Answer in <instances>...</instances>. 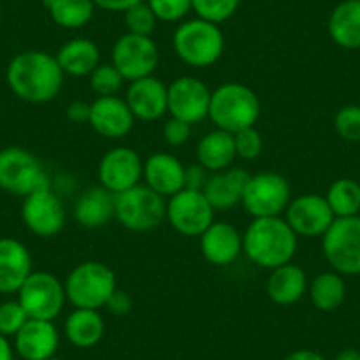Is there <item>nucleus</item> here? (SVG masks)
Instances as JSON below:
<instances>
[{
  "label": "nucleus",
  "mask_w": 360,
  "mask_h": 360,
  "mask_svg": "<svg viewBox=\"0 0 360 360\" xmlns=\"http://www.w3.org/2000/svg\"><path fill=\"white\" fill-rule=\"evenodd\" d=\"M64 76L57 58L43 50L22 51L11 58L6 71L13 94L32 105L53 101L60 94Z\"/></svg>",
  "instance_id": "f257e3e1"
},
{
  "label": "nucleus",
  "mask_w": 360,
  "mask_h": 360,
  "mask_svg": "<svg viewBox=\"0 0 360 360\" xmlns=\"http://www.w3.org/2000/svg\"><path fill=\"white\" fill-rule=\"evenodd\" d=\"M299 237L286 219L256 217L242 235V251L259 269H278L293 259Z\"/></svg>",
  "instance_id": "f03ea898"
},
{
  "label": "nucleus",
  "mask_w": 360,
  "mask_h": 360,
  "mask_svg": "<svg viewBox=\"0 0 360 360\" xmlns=\"http://www.w3.org/2000/svg\"><path fill=\"white\" fill-rule=\"evenodd\" d=\"M262 105L252 89L244 83L228 82L212 92L209 119L217 129L235 134L237 131L252 127L259 119Z\"/></svg>",
  "instance_id": "7ed1b4c3"
},
{
  "label": "nucleus",
  "mask_w": 360,
  "mask_h": 360,
  "mask_svg": "<svg viewBox=\"0 0 360 360\" xmlns=\"http://www.w3.org/2000/svg\"><path fill=\"white\" fill-rule=\"evenodd\" d=\"M64 288L75 309L99 311L117 290L115 272L101 262H83L69 272Z\"/></svg>",
  "instance_id": "20e7f679"
},
{
  "label": "nucleus",
  "mask_w": 360,
  "mask_h": 360,
  "mask_svg": "<svg viewBox=\"0 0 360 360\" xmlns=\"http://www.w3.org/2000/svg\"><path fill=\"white\" fill-rule=\"evenodd\" d=\"M173 50L184 64L193 68L214 65L224 51V36L219 25L195 18L180 23L173 34Z\"/></svg>",
  "instance_id": "39448f33"
},
{
  "label": "nucleus",
  "mask_w": 360,
  "mask_h": 360,
  "mask_svg": "<svg viewBox=\"0 0 360 360\" xmlns=\"http://www.w3.org/2000/svg\"><path fill=\"white\" fill-rule=\"evenodd\" d=\"M46 188H51L50 176L32 152L22 147L0 150V189L25 198Z\"/></svg>",
  "instance_id": "423d86ee"
},
{
  "label": "nucleus",
  "mask_w": 360,
  "mask_h": 360,
  "mask_svg": "<svg viewBox=\"0 0 360 360\" xmlns=\"http://www.w3.org/2000/svg\"><path fill=\"white\" fill-rule=\"evenodd\" d=\"M166 217L165 196L145 184L115 195V219L131 231H150Z\"/></svg>",
  "instance_id": "0eeeda50"
},
{
  "label": "nucleus",
  "mask_w": 360,
  "mask_h": 360,
  "mask_svg": "<svg viewBox=\"0 0 360 360\" xmlns=\"http://www.w3.org/2000/svg\"><path fill=\"white\" fill-rule=\"evenodd\" d=\"M325 259L341 276L360 274V216L335 217L321 237Z\"/></svg>",
  "instance_id": "6e6552de"
},
{
  "label": "nucleus",
  "mask_w": 360,
  "mask_h": 360,
  "mask_svg": "<svg viewBox=\"0 0 360 360\" xmlns=\"http://www.w3.org/2000/svg\"><path fill=\"white\" fill-rule=\"evenodd\" d=\"M292 202L288 180L274 172L251 175L242 195V207L252 219L281 216Z\"/></svg>",
  "instance_id": "1a4fd4ad"
},
{
  "label": "nucleus",
  "mask_w": 360,
  "mask_h": 360,
  "mask_svg": "<svg viewBox=\"0 0 360 360\" xmlns=\"http://www.w3.org/2000/svg\"><path fill=\"white\" fill-rule=\"evenodd\" d=\"M64 283L50 272H32L18 290V302L30 320L53 321L65 306Z\"/></svg>",
  "instance_id": "9d476101"
},
{
  "label": "nucleus",
  "mask_w": 360,
  "mask_h": 360,
  "mask_svg": "<svg viewBox=\"0 0 360 360\" xmlns=\"http://www.w3.org/2000/svg\"><path fill=\"white\" fill-rule=\"evenodd\" d=\"M214 212L205 195L195 189L184 188L166 203V219L184 237H200L214 223Z\"/></svg>",
  "instance_id": "9b49d317"
},
{
  "label": "nucleus",
  "mask_w": 360,
  "mask_h": 360,
  "mask_svg": "<svg viewBox=\"0 0 360 360\" xmlns=\"http://www.w3.org/2000/svg\"><path fill=\"white\" fill-rule=\"evenodd\" d=\"M112 64L126 82H136L154 75L159 64V50L150 36L127 32L113 44Z\"/></svg>",
  "instance_id": "f8f14e48"
},
{
  "label": "nucleus",
  "mask_w": 360,
  "mask_h": 360,
  "mask_svg": "<svg viewBox=\"0 0 360 360\" xmlns=\"http://www.w3.org/2000/svg\"><path fill=\"white\" fill-rule=\"evenodd\" d=\"M212 90L195 76H180L168 85V113L188 124L209 117Z\"/></svg>",
  "instance_id": "ddd939ff"
},
{
  "label": "nucleus",
  "mask_w": 360,
  "mask_h": 360,
  "mask_svg": "<svg viewBox=\"0 0 360 360\" xmlns=\"http://www.w3.org/2000/svg\"><path fill=\"white\" fill-rule=\"evenodd\" d=\"M99 186L113 195L127 191L143 179V161L131 147H115L106 152L98 166Z\"/></svg>",
  "instance_id": "4468645a"
},
{
  "label": "nucleus",
  "mask_w": 360,
  "mask_h": 360,
  "mask_svg": "<svg viewBox=\"0 0 360 360\" xmlns=\"http://www.w3.org/2000/svg\"><path fill=\"white\" fill-rule=\"evenodd\" d=\"M22 219L29 231L37 237H55L65 224L64 203L51 191V188L39 189L23 198Z\"/></svg>",
  "instance_id": "2eb2a0df"
},
{
  "label": "nucleus",
  "mask_w": 360,
  "mask_h": 360,
  "mask_svg": "<svg viewBox=\"0 0 360 360\" xmlns=\"http://www.w3.org/2000/svg\"><path fill=\"white\" fill-rule=\"evenodd\" d=\"M285 219L297 237H323L325 231L334 223L335 216L325 196L309 193L300 195L290 202L285 210Z\"/></svg>",
  "instance_id": "dca6fc26"
},
{
  "label": "nucleus",
  "mask_w": 360,
  "mask_h": 360,
  "mask_svg": "<svg viewBox=\"0 0 360 360\" xmlns=\"http://www.w3.org/2000/svg\"><path fill=\"white\" fill-rule=\"evenodd\" d=\"M124 99L134 119L143 122L162 119L168 112V86L154 75L131 82Z\"/></svg>",
  "instance_id": "f3484780"
},
{
  "label": "nucleus",
  "mask_w": 360,
  "mask_h": 360,
  "mask_svg": "<svg viewBox=\"0 0 360 360\" xmlns=\"http://www.w3.org/2000/svg\"><path fill=\"white\" fill-rule=\"evenodd\" d=\"M134 115L131 113L126 99L119 96L98 98L90 103L89 126L103 138H124L131 133L134 126Z\"/></svg>",
  "instance_id": "a211bd4d"
},
{
  "label": "nucleus",
  "mask_w": 360,
  "mask_h": 360,
  "mask_svg": "<svg viewBox=\"0 0 360 360\" xmlns=\"http://www.w3.org/2000/svg\"><path fill=\"white\" fill-rule=\"evenodd\" d=\"M200 251L203 258L216 266L231 265L240 256L242 233L230 223L214 221L200 235Z\"/></svg>",
  "instance_id": "6ab92c4d"
},
{
  "label": "nucleus",
  "mask_w": 360,
  "mask_h": 360,
  "mask_svg": "<svg viewBox=\"0 0 360 360\" xmlns=\"http://www.w3.org/2000/svg\"><path fill=\"white\" fill-rule=\"evenodd\" d=\"M32 274V256L23 242L11 237L0 238V293H18Z\"/></svg>",
  "instance_id": "aec40b11"
},
{
  "label": "nucleus",
  "mask_w": 360,
  "mask_h": 360,
  "mask_svg": "<svg viewBox=\"0 0 360 360\" xmlns=\"http://www.w3.org/2000/svg\"><path fill=\"white\" fill-rule=\"evenodd\" d=\"M60 342L53 321L29 320L15 335V352L23 360H48L55 356Z\"/></svg>",
  "instance_id": "412c9836"
},
{
  "label": "nucleus",
  "mask_w": 360,
  "mask_h": 360,
  "mask_svg": "<svg viewBox=\"0 0 360 360\" xmlns=\"http://www.w3.org/2000/svg\"><path fill=\"white\" fill-rule=\"evenodd\" d=\"M186 166L168 152H155L143 162L145 186L161 196H173L184 189Z\"/></svg>",
  "instance_id": "4be33fe9"
},
{
  "label": "nucleus",
  "mask_w": 360,
  "mask_h": 360,
  "mask_svg": "<svg viewBox=\"0 0 360 360\" xmlns=\"http://www.w3.org/2000/svg\"><path fill=\"white\" fill-rule=\"evenodd\" d=\"M249 173L242 168H228L223 172L210 173L203 195L214 210H230L242 202Z\"/></svg>",
  "instance_id": "5701e85b"
},
{
  "label": "nucleus",
  "mask_w": 360,
  "mask_h": 360,
  "mask_svg": "<svg viewBox=\"0 0 360 360\" xmlns=\"http://www.w3.org/2000/svg\"><path fill=\"white\" fill-rule=\"evenodd\" d=\"M76 223L83 228H103L115 217V195L103 186L89 188L78 196L72 209Z\"/></svg>",
  "instance_id": "b1692460"
},
{
  "label": "nucleus",
  "mask_w": 360,
  "mask_h": 360,
  "mask_svg": "<svg viewBox=\"0 0 360 360\" xmlns=\"http://www.w3.org/2000/svg\"><path fill=\"white\" fill-rule=\"evenodd\" d=\"M266 295L278 306H292L299 302L307 292V276L302 266L293 265L292 262L286 265L270 270L266 279Z\"/></svg>",
  "instance_id": "393cba45"
},
{
  "label": "nucleus",
  "mask_w": 360,
  "mask_h": 360,
  "mask_svg": "<svg viewBox=\"0 0 360 360\" xmlns=\"http://www.w3.org/2000/svg\"><path fill=\"white\" fill-rule=\"evenodd\" d=\"M62 72L69 76H90L99 64H101V51L94 41L86 37H76V39L68 41L64 46L55 55Z\"/></svg>",
  "instance_id": "a878e982"
},
{
  "label": "nucleus",
  "mask_w": 360,
  "mask_h": 360,
  "mask_svg": "<svg viewBox=\"0 0 360 360\" xmlns=\"http://www.w3.org/2000/svg\"><path fill=\"white\" fill-rule=\"evenodd\" d=\"M196 155H198L200 165L209 173L231 168L233 161L237 159L233 134L223 129L210 131L198 141Z\"/></svg>",
  "instance_id": "bb28decb"
},
{
  "label": "nucleus",
  "mask_w": 360,
  "mask_h": 360,
  "mask_svg": "<svg viewBox=\"0 0 360 360\" xmlns=\"http://www.w3.org/2000/svg\"><path fill=\"white\" fill-rule=\"evenodd\" d=\"M328 36L345 50L360 48V0H342L328 18Z\"/></svg>",
  "instance_id": "cd10ccee"
},
{
  "label": "nucleus",
  "mask_w": 360,
  "mask_h": 360,
  "mask_svg": "<svg viewBox=\"0 0 360 360\" xmlns=\"http://www.w3.org/2000/svg\"><path fill=\"white\" fill-rule=\"evenodd\" d=\"M105 320L96 309H75L64 325L69 342L76 348H92L105 335Z\"/></svg>",
  "instance_id": "c85d7f7f"
},
{
  "label": "nucleus",
  "mask_w": 360,
  "mask_h": 360,
  "mask_svg": "<svg viewBox=\"0 0 360 360\" xmlns=\"http://www.w3.org/2000/svg\"><path fill=\"white\" fill-rule=\"evenodd\" d=\"M346 297L345 279L338 272H321L311 281L309 299L318 311L330 313L335 311Z\"/></svg>",
  "instance_id": "c756f323"
},
{
  "label": "nucleus",
  "mask_w": 360,
  "mask_h": 360,
  "mask_svg": "<svg viewBox=\"0 0 360 360\" xmlns=\"http://www.w3.org/2000/svg\"><path fill=\"white\" fill-rule=\"evenodd\" d=\"M51 20L62 29H82L92 20L96 6L92 0H43Z\"/></svg>",
  "instance_id": "7c9ffc66"
},
{
  "label": "nucleus",
  "mask_w": 360,
  "mask_h": 360,
  "mask_svg": "<svg viewBox=\"0 0 360 360\" xmlns=\"http://www.w3.org/2000/svg\"><path fill=\"white\" fill-rule=\"evenodd\" d=\"M325 200L330 205L335 217L359 216L360 184L353 179H338L330 184Z\"/></svg>",
  "instance_id": "2f4dec72"
},
{
  "label": "nucleus",
  "mask_w": 360,
  "mask_h": 360,
  "mask_svg": "<svg viewBox=\"0 0 360 360\" xmlns=\"http://www.w3.org/2000/svg\"><path fill=\"white\" fill-rule=\"evenodd\" d=\"M124 82L122 75L113 64H99L89 76V85L92 92L98 94V98H108L117 96L122 89Z\"/></svg>",
  "instance_id": "473e14b6"
},
{
  "label": "nucleus",
  "mask_w": 360,
  "mask_h": 360,
  "mask_svg": "<svg viewBox=\"0 0 360 360\" xmlns=\"http://www.w3.org/2000/svg\"><path fill=\"white\" fill-rule=\"evenodd\" d=\"M238 4L240 0H193V11L198 18L219 25L237 13Z\"/></svg>",
  "instance_id": "72a5a7b5"
},
{
  "label": "nucleus",
  "mask_w": 360,
  "mask_h": 360,
  "mask_svg": "<svg viewBox=\"0 0 360 360\" xmlns=\"http://www.w3.org/2000/svg\"><path fill=\"white\" fill-rule=\"evenodd\" d=\"M124 22H126L127 32L129 34H136V36H152L159 20L155 18L150 6L143 0L140 4H134L133 8L124 11Z\"/></svg>",
  "instance_id": "f704fd0d"
},
{
  "label": "nucleus",
  "mask_w": 360,
  "mask_h": 360,
  "mask_svg": "<svg viewBox=\"0 0 360 360\" xmlns=\"http://www.w3.org/2000/svg\"><path fill=\"white\" fill-rule=\"evenodd\" d=\"M29 320V314L25 313L18 300H8L0 304V334L6 338H15Z\"/></svg>",
  "instance_id": "c9c22d12"
},
{
  "label": "nucleus",
  "mask_w": 360,
  "mask_h": 360,
  "mask_svg": "<svg viewBox=\"0 0 360 360\" xmlns=\"http://www.w3.org/2000/svg\"><path fill=\"white\" fill-rule=\"evenodd\" d=\"M335 133L346 141H360V106H342L334 117Z\"/></svg>",
  "instance_id": "e433bc0d"
},
{
  "label": "nucleus",
  "mask_w": 360,
  "mask_h": 360,
  "mask_svg": "<svg viewBox=\"0 0 360 360\" xmlns=\"http://www.w3.org/2000/svg\"><path fill=\"white\" fill-rule=\"evenodd\" d=\"M233 140L237 158L244 159V161H255V159H258L262 155L263 138L255 126L237 131L233 134Z\"/></svg>",
  "instance_id": "4c0bfd02"
},
{
  "label": "nucleus",
  "mask_w": 360,
  "mask_h": 360,
  "mask_svg": "<svg viewBox=\"0 0 360 360\" xmlns=\"http://www.w3.org/2000/svg\"><path fill=\"white\" fill-rule=\"evenodd\" d=\"M159 22H180L193 9V0H147Z\"/></svg>",
  "instance_id": "58836bf2"
},
{
  "label": "nucleus",
  "mask_w": 360,
  "mask_h": 360,
  "mask_svg": "<svg viewBox=\"0 0 360 360\" xmlns=\"http://www.w3.org/2000/svg\"><path fill=\"white\" fill-rule=\"evenodd\" d=\"M191 124L184 122V120L169 117L166 120L165 127H162V136H165V141L169 147H182L191 138Z\"/></svg>",
  "instance_id": "ea45409f"
},
{
  "label": "nucleus",
  "mask_w": 360,
  "mask_h": 360,
  "mask_svg": "<svg viewBox=\"0 0 360 360\" xmlns=\"http://www.w3.org/2000/svg\"><path fill=\"white\" fill-rule=\"evenodd\" d=\"M210 173L203 168L202 165H191L186 166L184 172V188L186 189H195V191H203L207 180H209Z\"/></svg>",
  "instance_id": "a19ab883"
},
{
  "label": "nucleus",
  "mask_w": 360,
  "mask_h": 360,
  "mask_svg": "<svg viewBox=\"0 0 360 360\" xmlns=\"http://www.w3.org/2000/svg\"><path fill=\"white\" fill-rule=\"evenodd\" d=\"M106 307H108L113 314H117V316H124V314H127L133 309V300H131V297L127 295L126 292L117 288L115 292H113V295L110 297Z\"/></svg>",
  "instance_id": "79ce46f5"
},
{
  "label": "nucleus",
  "mask_w": 360,
  "mask_h": 360,
  "mask_svg": "<svg viewBox=\"0 0 360 360\" xmlns=\"http://www.w3.org/2000/svg\"><path fill=\"white\" fill-rule=\"evenodd\" d=\"M65 115H68L69 120H72V122L76 124H89L90 105L85 101H72L71 105L68 106V110H65Z\"/></svg>",
  "instance_id": "37998d69"
},
{
  "label": "nucleus",
  "mask_w": 360,
  "mask_h": 360,
  "mask_svg": "<svg viewBox=\"0 0 360 360\" xmlns=\"http://www.w3.org/2000/svg\"><path fill=\"white\" fill-rule=\"evenodd\" d=\"M96 8H101L105 11L112 13H124L129 8H133L134 4H140L143 0H92Z\"/></svg>",
  "instance_id": "c03bdc74"
},
{
  "label": "nucleus",
  "mask_w": 360,
  "mask_h": 360,
  "mask_svg": "<svg viewBox=\"0 0 360 360\" xmlns=\"http://www.w3.org/2000/svg\"><path fill=\"white\" fill-rule=\"evenodd\" d=\"M285 360H327L321 353L313 352V349H297L290 353Z\"/></svg>",
  "instance_id": "a18cd8bd"
},
{
  "label": "nucleus",
  "mask_w": 360,
  "mask_h": 360,
  "mask_svg": "<svg viewBox=\"0 0 360 360\" xmlns=\"http://www.w3.org/2000/svg\"><path fill=\"white\" fill-rule=\"evenodd\" d=\"M15 359V348L9 342V338L0 334V360H13Z\"/></svg>",
  "instance_id": "49530a36"
},
{
  "label": "nucleus",
  "mask_w": 360,
  "mask_h": 360,
  "mask_svg": "<svg viewBox=\"0 0 360 360\" xmlns=\"http://www.w3.org/2000/svg\"><path fill=\"white\" fill-rule=\"evenodd\" d=\"M335 360H360V352H356V349H352V348H346L342 349L341 353H338Z\"/></svg>",
  "instance_id": "de8ad7c7"
},
{
  "label": "nucleus",
  "mask_w": 360,
  "mask_h": 360,
  "mask_svg": "<svg viewBox=\"0 0 360 360\" xmlns=\"http://www.w3.org/2000/svg\"><path fill=\"white\" fill-rule=\"evenodd\" d=\"M48 360H64V359H60V356H50Z\"/></svg>",
  "instance_id": "09e8293b"
},
{
  "label": "nucleus",
  "mask_w": 360,
  "mask_h": 360,
  "mask_svg": "<svg viewBox=\"0 0 360 360\" xmlns=\"http://www.w3.org/2000/svg\"><path fill=\"white\" fill-rule=\"evenodd\" d=\"M0 22H2V11H0Z\"/></svg>",
  "instance_id": "8fccbe9b"
}]
</instances>
